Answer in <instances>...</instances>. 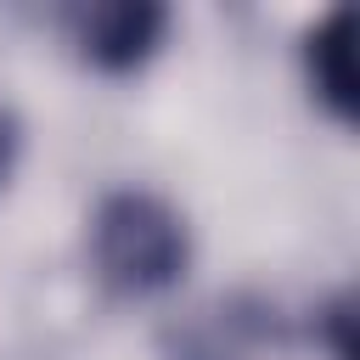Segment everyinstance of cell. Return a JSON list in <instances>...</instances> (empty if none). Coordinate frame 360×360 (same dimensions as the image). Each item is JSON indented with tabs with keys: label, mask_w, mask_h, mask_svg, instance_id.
Masks as SVG:
<instances>
[{
	"label": "cell",
	"mask_w": 360,
	"mask_h": 360,
	"mask_svg": "<svg viewBox=\"0 0 360 360\" xmlns=\"http://www.w3.org/2000/svg\"><path fill=\"white\" fill-rule=\"evenodd\" d=\"M191 264L186 219L158 191H107L90 214V270L118 298L169 292Z\"/></svg>",
	"instance_id": "1"
},
{
	"label": "cell",
	"mask_w": 360,
	"mask_h": 360,
	"mask_svg": "<svg viewBox=\"0 0 360 360\" xmlns=\"http://www.w3.org/2000/svg\"><path fill=\"white\" fill-rule=\"evenodd\" d=\"M169 360H292V332L270 304L219 298L169 332Z\"/></svg>",
	"instance_id": "2"
},
{
	"label": "cell",
	"mask_w": 360,
	"mask_h": 360,
	"mask_svg": "<svg viewBox=\"0 0 360 360\" xmlns=\"http://www.w3.org/2000/svg\"><path fill=\"white\" fill-rule=\"evenodd\" d=\"M79 56L101 73H129L141 68L163 34H169V11L163 6H146V0H101V6H73L62 11Z\"/></svg>",
	"instance_id": "3"
},
{
	"label": "cell",
	"mask_w": 360,
	"mask_h": 360,
	"mask_svg": "<svg viewBox=\"0 0 360 360\" xmlns=\"http://www.w3.org/2000/svg\"><path fill=\"white\" fill-rule=\"evenodd\" d=\"M349 6H332L309 34H304V73H309V90L315 101L332 112V118H354V73H349Z\"/></svg>",
	"instance_id": "4"
},
{
	"label": "cell",
	"mask_w": 360,
	"mask_h": 360,
	"mask_svg": "<svg viewBox=\"0 0 360 360\" xmlns=\"http://www.w3.org/2000/svg\"><path fill=\"white\" fill-rule=\"evenodd\" d=\"M11 158H17V118L0 107V180L11 174Z\"/></svg>",
	"instance_id": "5"
}]
</instances>
